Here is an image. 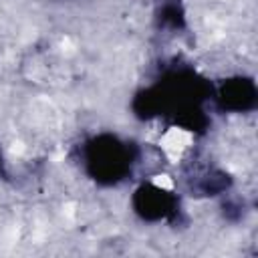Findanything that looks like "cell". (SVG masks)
<instances>
[{
    "label": "cell",
    "mask_w": 258,
    "mask_h": 258,
    "mask_svg": "<svg viewBox=\"0 0 258 258\" xmlns=\"http://www.w3.org/2000/svg\"><path fill=\"white\" fill-rule=\"evenodd\" d=\"M212 99V81L191 67H171L155 83L141 87L131 99V113L139 121L169 119L175 127L202 135L210 129L206 103Z\"/></svg>",
    "instance_id": "cell-1"
},
{
    "label": "cell",
    "mask_w": 258,
    "mask_h": 258,
    "mask_svg": "<svg viewBox=\"0 0 258 258\" xmlns=\"http://www.w3.org/2000/svg\"><path fill=\"white\" fill-rule=\"evenodd\" d=\"M139 161V147L113 131H99L87 137L79 147V163L83 173L101 187H117L125 183Z\"/></svg>",
    "instance_id": "cell-2"
},
{
    "label": "cell",
    "mask_w": 258,
    "mask_h": 258,
    "mask_svg": "<svg viewBox=\"0 0 258 258\" xmlns=\"http://www.w3.org/2000/svg\"><path fill=\"white\" fill-rule=\"evenodd\" d=\"M131 212L137 220L145 224H173L181 216V200L179 196L157 183V181H141L131 194Z\"/></svg>",
    "instance_id": "cell-3"
},
{
    "label": "cell",
    "mask_w": 258,
    "mask_h": 258,
    "mask_svg": "<svg viewBox=\"0 0 258 258\" xmlns=\"http://www.w3.org/2000/svg\"><path fill=\"white\" fill-rule=\"evenodd\" d=\"M218 111L230 115H246L258 107V87L254 77L230 75L220 83H212V99Z\"/></svg>",
    "instance_id": "cell-4"
},
{
    "label": "cell",
    "mask_w": 258,
    "mask_h": 258,
    "mask_svg": "<svg viewBox=\"0 0 258 258\" xmlns=\"http://www.w3.org/2000/svg\"><path fill=\"white\" fill-rule=\"evenodd\" d=\"M230 185H232V177L218 167H206L198 173V177H191V191L204 198L222 196L230 189Z\"/></svg>",
    "instance_id": "cell-5"
},
{
    "label": "cell",
    "mask_w": 258,
    "mask_h": 258,
    "mask_svg": "<svg viewBox=\"0 0 258 258\" xmlns=\"http://www.w3.org/2000/svg\"><path fill=\"white\" fill-rule=\"evenodd\" d=\"M155 24H157V28H163V30H173V32L183 30L187 24L183 4L177 0L163 2L155 12Z\"/></svg>",
    "instance_id": "cell-6"
},
{
    "label": "cell",
    "mask_w": 258,
    "mask_h": 258,
    "mask_svg": "<svg viewBox=\"0 0 258 258\" xmlns=\"http://www.w3.org/2000/svg\"><path fill=\"white\" fill-rule=\"evenodd\" d=\"M4 173V157H2V151H0V175Z\"/></svg>",
    "instance_id": "cell-7"
}]
</instances>
